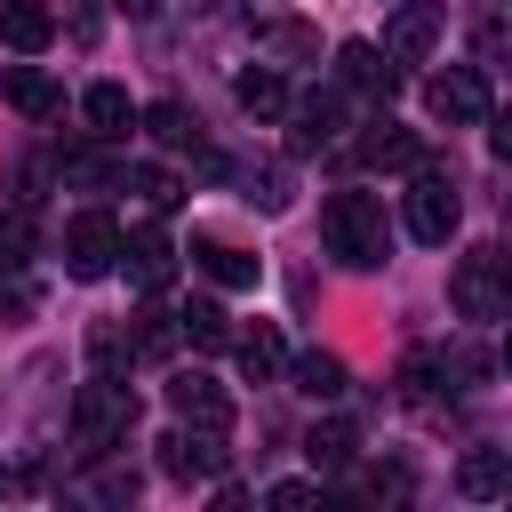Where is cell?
<instances>
[{
    "mask_svg": "<svg viewBox=\"0 0 512 512\" xmlns=\"http://www.w3.org/2000/svg\"><path fill=\"white\" fill-rule=\"evenodd\" d=\"M0 40H8L16 56H40V48L56 40V8H48V0H0Z\"/></svg>",
    "mask_w": 512,
    "mask_h": 512,
    "instance_id": "5bb4252c",
    "label": "cell"
},
{
    "mask_svg": "<svg viewBox=\"0 0 512 512\" xmlns=\"http://www.w3.org/2000/svg\"><path fill=\"white\" fill-rule=\"evenodd\" d=\"M328 72H336V88H352V96H392V88H400V64H392L376 40H344Z\"/></svg>",
    "mask_w": 512,
    "mask_h": 512,
    "instance_id": "30bf717a",
    "label": "cell"
},
{
    "mask_svg": "<svg viewBox=\"0 0 512 512\" xmlns=\"http://www.w3.org/2000/svg\"><path fill=\"white\" fill-rule=\"evenodd\" d=\"M368 496H408V464H376L368 472Z\"/></svg>",
    "mask_w": 512,
    "mask_h": 512,
    "instance_id": "d590c367",
    "label": "cell"
},
{
    "mask_svg": "<svg viewBox=\"0 0 512 512\" xmlns=\"http://www.w3.org/2000/svg\"><path fill=\"white\" fill-rule=\"evenodd\" d=\"M360 160L368 168H416L424 160V144H416V128H400V120H368V136H360Z\"/></svg>",
    "mask_w": 512,
    "mask_h": 512,
    "instance_id": "2e32d148",
    "label": "cell"
},
{
    "mask_svg": "<svg viewBox=\"0 0 512 512\" xmlns=\"http://www.w3.org/2000/svg\"><path fill=\"white\" fill-rule=\"evenodd\" d=\"M128 432H136V392H128V376H88L80 400H72V440H80V456L120 448Z\"/></svg>",
    "mask_w": 512,
    "mask_h": 512,
    "instance_id": "7a4b0ae2",
    "label": "cell"
},
{
    "mask_svg": "<svg viewBox=\"0 0 512 512\" xmlns=\"http://www.w3.org/2000/svg\"><path fill=\"white\" fill-rule=\"evenodd\" d=\"M144 136L168 144V152H192V144H200V112H192L184 96H160V104H144Z\"/></svg>",
    "mask_w": 512,
    "mask_h": 512,
    "instance_id": "d6986e66",
    "label": "cell"
},
{
    "mask_svg": "<svg viewBox=\"0 0 512 512\" xmlns=\"http://www.w3.org/2000/svg\"><path fill=\"white\" fill-rule=\"evenodd\" d=\"M320 240H328V256L352 264V272H384V264H392V216H384L376 192H336V200L320 208Z\"/></svg>",
    "mask_w": 512,
    "mask_h": 512,
    "instance_id": "6da1fadb",
    "label": "cell"
},
{
    "mask_svg": "<svg viewBox=\"0 0 512 512\" xmlns=\"http://www.w3.org/2000/svg\"><path fill=\"white\" fill-rule=\"evenodd\" d=\"M0 304H8V312H16V320H24V312H32V304H40V288H32V280H24V272H8V288H0Z\"/></svg>",
    "mask_w": 512,
    "mask_h": 512,
    "instance_id": "e575fe53",
    "label": "cell"
},
{
    "mask_svg": "<svg viewBox=\"0 0 512 512\" xmlns=\"http://www.w3.org/2000/svg\"><path fill=\"white\" fill-rule=\"evenodd\" d=\"M112 256H120V224H112L104 208H80V216L64 224V272H72V280H104Z\"/></svg>",
    "mask_w": 512,
    "mask_h": 512,
    "instance_id": "8992f818",
    "label": "cell"
},
{
    "mask_svg": "<svg viewBox=\"0 0 512 512\" xmlns=\"http://www.w3.org/2000/svg\"><path fill=\"white\" fill-rule=\"evenodd\" d=\"M424 104H432V120H448V128H480V120L496 112L480 64H448V72H432V80H424Z\"/></svg>",
    "mask_w": 512,
    "mask_h": 512,
    "instance_id": "5b68a950",
    "label": "cell"
},
{
    "mask_svg": "<svg viewBox=\"0 0 512 512\" xmlns=\"http://www.w3.org/2000/svg\"><path fill=\"white\" fill-rule=\"evenodd\" d=\"M232 352H240V368H248L256 384H272V376L288 368V344H280V328H272V320H256V328H232Z\"/></svg>",
    "mask_w": 512,
    "mask_h": 512,
    "instance_id": "ffe728a7",
    "label": "cell"
},
{
    "mask_svg": "<svg viewBox=\"0 0 512 512\" xmlns=\"http://www.w3.org/2000/svg\"><path fill=\"white\" fill-rule=\"evenodd\" d=\"M64 184H80V192H112L120 168H112L104 152H64Z\"/></svg>",
    "mask_w": 512,
    "mask_h": 512,
    "instance_id": "f546056e",
    "label": "cell"
},
{
    "mask_svg": "<svg viewBox=\"0 0 512 512\" xmlns=\"http://www.w3.org/2000/svg\"><path fill=\"white\" fill-rule=\"evenodd\" d=\"M448 304H456L472 328L504 320V256H496V248H472V256H456V272H448Z\"/></svg>",
    "mask_w": 512,
    "mask_h": 512,
    "instance_id": "277c9868",
    "label": "cell"
},
{
    "mask_svg": "<svg viewBox=\"0 0 512 512\" xmlns=\"http://www.w3.org/2000/svg\"><path fill=\"white\" fill-rule=\"evenodd\" d=\"M168 408H176L184 424H216V432H232V392H224L216 376H200V368L168 384Z\"/></svg>",
    "mask_w": 512,
    "mask_h": 512,
    "instance_id": "7c38bea8",
    "label": "cell"
},
{
    "mask_svg": "<svg viewBox=\"0 0 512 512\" xmlns=\"http://www.w3.org/2000/svg\"><path fill=\"white\" fill-rule=\"evenodd\" d=\"M432 48H440V8H432V0H408V8L384 24V56H392V64H424Z\"/></svg>",
    "mask_w": 512,
    "mask_h": 512,
    "instance_id": "8fae6325",
    "label": "cell"
},
{
    "mask_svg": "<svg viewBox=\"0 0 512 512\" xmlns=\"http://www.w3.org/2000/svg\"><path fill=\"white\" fill-rule=\"evenodd\" d=\"M352 448H360V432H352L344 416H328V424H312V432H304L312 472H344V464H352Z\"/></svg>",
    "mask_w": 512,
    "mask_h": 512,
    "instance_id": "cb8c5ba5",
    "label": "cell"
},
{
    "mask_svg": "<svg viewBox=\"0 0 512 512\" xmlns=\"http://www.w3.org/2000/svg\"><path fill=\"white\" fill-rule=\"evenodd\" d=\"M336 136H344V96L336 88L288 96V152H328Z\"/></svg>",
    "mask_w": 512,
    "mask_h": 512,
    "instance_id": "9c48e42d",
    "label": "cell"
},
{
    "mask_svg": "<svg viewBox=\"0 0 512 512\" xmlns=\"http://www.w3.org/2000/svg\"><path fill=\"white\" fill-rule=\"evenodd\" d=\"M160 472L168 480H216L224 472V432L216 424H176L160 440Z\"/></svg>",
    "mask_w": 512,
    "mask_h": 512,
    "instance_id": "ba28073f",
    "label": "cell"
},
{
    "mask_svg": "<svg viewBox=\"0 0 512 512\" xmlns=\"http://www.w3.org/2000/svg\"><path fill=\"white\" fill-rule=\"evenodd\" d=\"M176 256H192L216 288H256V256L248 248H232V240H208V232H192V248H176Z\"/></svg>",
    "mask_w": 512,
    "mask_h": 512,
    "instance_id": "4fadbf2b",
    "label": "cell"
},
{
    "mask_svg": "<svg viewBox=\"0 0 512 512\" xmlns=\"http://www.w3.org/2000/svg\"><path fill=\"white\" fill-rule=\"evenodd\" d=\"M456 488H464V496H504V488H512V456H504V448H472L464 472H456Z\"/></svg>",
    "mask_w": 512,
    "mask_h": 512,
    "instance_id": "484cf974",
    "label": "cell"
},
{
    "mask_svg": "<svg viewBox=\"0 0 512 512\" xmlns=\"http://www.w3.org/2000/svg\"><path fill=\"white\" fill-rule=\"evenodd\" d=\"M88 360H96V376H128V368H136L128 328H120V320H96V328H88Z\"/></svg>",
    "mask_w": 512,
    "mask_h": 512,
    "instance_id": "4316f807",
    "label": "cell"
},
{
    "mask_svg": "<svg viewBox=\"0 0 512 512\" xmlns=\"http://www.w3.org/2000/svg\"><path fill=\"white\" fill-rule=\"evenodd\" d=\"M240 184H248V200H256L264 216L288 208V168H240Z\"/></svg>",
    "mask_w": 512,
    "mask_h": 512,
    "instance_id": "1f68e13d",
    "label": "cell"
},
{
    "mask_svg": "<svg viewBox=\"0 0 512 512\" xmlns=\"http://www.w3.org/2000/svg\"><path fill=\"white\" fill-rule=\"evenodd\" d=\"M80 496H96V504H128V496H136V472H128V464H96Z\"/></svg>",
    "mask_w": 512,
    "mask_h": 512,
    "instance_id": "d6a6232c",
    "label": "cell"
},
{
    "mask_svg": "<svg viewBox=\"0 0 512 512\" xmlns=\"http://www.w3.org/2000/svg\"><path fill=\"white\" fill-rule=\"evenodd\" d=\"M408 232L424 240V248H448L456 240V224H464V200H456V184H448V168H408Z\"/></svg>",
    "mask_w": 512,
    "mask_h": 512,
    "instance_id": "3957f363",
    "label": "cell"
},
{
    "mask_svg": "<svg viewBox=\"0 0 512 512\" xmlns=\"http://www.w3.org/2000/svg\"><path fill=\"white\" fill-rule=\"evenodd\" d=\"M176 336L200 344V352H224V344H232V312H224L216 296H192V304L176 312Z\"/></svg>",
    "mask_w": 512,
    "mask_h": 512,
    "instance_id": "7402d4cb",
    "label": "cell"
},
{
    "mask_svg": "<svg viewBox=\"0 0 512 512\" xmlns=\"http://www.w3.org/2000/svg\"><path fill=\"white\" fill-rule=\"evenodd\" d=\"M440 384H448V368H440V352H432V344L400 360V392H408V400H432Z\"/></svg>",
    "mask_w": 512,
    "mask_h": 512,
    "instance_id": "f1b7e54d",
    "label": "cell"
},
{
    "mask_svg": "<svg viewBox=\"0 0 512 512\" xmlns=\"http://www.w3.org/2000/svg\"><path fill=\"white\" fill-rule=\"evenodd\" d=\"M80 112H88V136H96V144H120V136L136 128V104H128L120 80H96V88L80 96Z\"/></svg>",
    "mask_w": 512,
    "mask_h": 512,
    "instance_id": "9a60e30c",
    "label": "cell"
},
{
    "mask_svg": "<svg viewBox=\"0 0 512 512\" xmlns=\"http://www.w3.org/2000/svg\"><path fill=\"white\" fill-rule=\"evenodd\" d=\"M112 272H128L144 296H160L168 280H176V240L160 232V224H136L128 240H120V256H112Z\"/></svg>",
    "mask_w": 512,
    "mask_h": 512,
    "instance_id": "52a82bcc",
    "label": "cell"
},
{
    "mask_svg": "<svg viewBox=\"0 0 512 512\" xmlns=\"http://www.w3.org/2000/svg\"><path fill=\"white\" fill-rule=\"evenodd\" d=\"M112 8H120V16H136V24H144V16H152V8H160V0H112Z\"/></svg>",
    "mask_w": 512,
    "mask_h": 512,
    "instance_id": "8d00e7d4",
    "label": "cell"
},
{
    "mask_svg": "<svg viewBox=\"0 0 512 512\" xmlns=\"http://www.w3.org/2000/svg\"><path fill=\"white\" fill-rule=\"evenodd\" d=\"M120 184H128V192H136V200H144L152 216H168V208L184 200V184H176L168 168H120Z\"/></svg>",
    "mask_w": 512,
    "mask_h": 512,
    "instance_id": "83f0119b",
    "label": "cell"
},
{
    "mask_svg": "<svg viewBox=\"0 0 512 512\" xmlns=\"http://www.w3.org/2000/svg\"><path fill=\"white\" fill-rule=\"evenodd\" d=\"M312 496H320V480H280V488H264L272 512H296V504H312Z\"/></svg>",
    "mask_w": 512,
    "mask_h": 512,
    "instance_id": "836d02e7",
    "label": "cell"
},
{
    "mask_svg": "<svg viewBox=\"0 0 512 512\" xmlns=\"http://www.w3.org/2000/svg\"><path fill=\"white\" fill-rule=\"evenodd\" d=\"M256 48L280 56V64H312V56H320V32L296 24V16H256Z\"/></svg>",
    "mask_w": 512,
    "mask_h": 512,
    "instance_id": "e0dca14e",
    "label": "cell"
},
{
    "mask_svg": "<svg viewBox=\"0 0 512 512\" xmlns=\"http://www.w3.org/2000/svg\"><path fill=\"white\" fill-rule=\"evenodd\" d=\"M232 96H240L248 120H280V112H288V80H280L272 64H248V72L232 80Z\"/></svg>",
    "mask_w": 512,
    "mask_h": 512,
    "instance_id": "44dd1931",
    "label": "cell"
},
{
    "mask_svg": "<svg viewBox=\"0 0 512 512\" xmlns=\"http://www.w3.org/2000/svg\"><path fill=\"white\" fill-rule=\"evenodd\" d=\"M24 264H32V216L8 208L0 216V272H24Z\"/></svg>",
    "mask_w": 512,
    "mask_h": 512,
    "instance_id": "4dcf8cb0",
    "label": "cell"
},
{
    "mask_svg": "<svg viewBox=\"0 0 512 512\" xmlns=\"http://www.w3.org/2000/svg\"><path fill=\"white\" fill-rule=\"evenodd\" d=\"M184 336H176V312H160V304H144V312H128V352L136 360H168Z\"/></svg>",
    "mask_w": 512,
    "mask_h": 512,
    "instance_id": "603a6c76",
    "label": "cell"
},
{
    "mask_svg": "<svg viewBox=\"0 0 512 512\" xmlns=\"http://www.w3.org/2000/svg\"><path fill=\"white\" fill-rule=\"evenodd\" d=\"M288 376H296L304 400H336V392H344V360H336V352H296Z\"/></svg>",
    "mask_w": 512,
    "mask_h": 512,
    "instance_id": "d4e9b609",
    "label": "cell"
},
{
    "mask_svg": "<svg viewBox=\"0 0 512 512\" xmlns=\"http://www.w3.org/2000/svg\"><path fill=\"white\" fill-rule=\"evenodd\" d=\"M8 104H16L24 120H56V112H64V88H56L40 64H8Z\"/></svg>",
    "mask_w": 512,
    "mask_h": 512,
    "instance_id": "ac0fdd59",
    "label": "cell"
}]
</instances>
